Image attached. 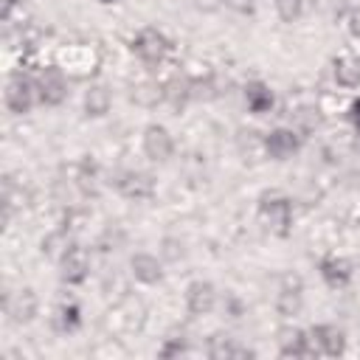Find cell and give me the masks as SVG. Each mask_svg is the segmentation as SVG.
Wrapping results in <instances>:
<instances>
[{"instance_id":"1","label":"cell","mask_w":360,"mask_h":360,"mask_svg":"<svg viewBox=\"0 0 360 360\" xmlns=\"http://www.w3.org/2000/svg\"><path fill=\"white\" fill-rule=\"evenodd\" d=\"M132 51L138 53L141 62H146V65H160V62L166 59V53H169V39H166L160 31H155V28H143V31L132 39Z\"/></svg>"},{"instance_id":"2","label":"cell","mask_w":360,"mask_h":360,"mask_svg":"<svg viewBox=\"0 0 360 360\" xmlns=\"http://www.w3.org/2000/svg\"><path fill=\"white\" fill-rule=\"evenodd\" d=\"M39 101V93H37V82L34 79H25V76H14L6 87V104L11 112H28L34 104Z\"/></svg>"},{"instance_id":"3","label":"cell","mask_w":360,"mask_h":360,"mask_svg":"<svg viewBox=\"0 0 360 360\" xmlns=\"http://www.w3.org/2000/svg\"><path fill=\"white\" fill-rule=\"evenodd\" d=\"M262 219L276 233H287V225L292 222V205H290V200L281 197V194H267L262 200Z\"/></svg>"},{"instance_id":"4","label":"cell","mask_w":360,"mask_h":360,"mask_svg":"<svg viewBox=\"0 0 360 360\" xmlns=\"http://www.w3.org/2000/svg\"><path fill=\"white\" fill-rule=\"evenodd\" d=\"M34 82H37V93L42 104H59L68 96V82L59 68H45Z\"/></svg>"},{"instance_id":"5","label":"cell","mask_w":360,"mask_h":360,"mask_svg":"<svg viewBox=\"0 0 360 360\" xmlns=\"http://www.w3.org/2000/svg\"><path fill=\"white\" fill-rule=\"evenodd\" d=\"M309 343H312V354H340L343 352V332L338 326H315L309 332Z\"/></svg>"},{"instance_id":"6","label":"cell","mask_w":360,"mask_h":360,"mask_svg":"<svg viewBox=\"0 0 360 360\" xmlns=\"http://www.w3.org/2000/svg\"><path fill=\"white\" fill-rule=\"evenodd\" d=\"M214 304H217V292H214V287L208 281L188 284V290H186V307H188L191 315H205V312L214 309Z\"/></svg>"},{"instance_id":"7","label":"cell","mask_w":360,"mask_h":360,"mask_svg":"<svg viewBox=\"0 0 360 360\" xmlns=\"http://www.w3.org/2000/svg\"><path fill=\"white\" fill-rule=\"evenodd\" d=\"M264 146H267V152H270L273 158L284 160V158H290V155L298 149V132H295V129H287V127H278V129H273V132L267 135Z\"/></svg>"},{"instance_id":"8","label":"cell","mask_w":360,"mask_h":360,"mask_svg":"<svg viewBox=\"0 0 360 360\" xmlns=\"http://www.w3.org/2000/svg\"><path fill=\"white\" fill-rule=\"evenodd\" d=\"M143 152L152 160H166L172 155V135L163 127H149L143 132Z\"/></svg>"},{"instance_id":"9","label":"cell","mask_w":360,"mask_h":360,"mask_svg":"<svg viewBox=\"0 0 360 360\" xmlns=\"http://www.w3.org/2000/svg\"><path fill=\"white\" fill-rule=\"evenodd\" d=\"M115 186H118L121 194L135 197V200H143V197L152 194V180H149V174H143V172H124V174H118Z\"/></svg>"},{"instance_id":"10","label":"cell","mask_w":360,"mask_h":360,"mask_svg":"<svg viewBox=\"0 0 360 360\" xmlns=\"http://www.w3.org/2000/svg\"><path fill=\"white\" fill-rule=\"evenodd\" d=\"M59 262H62V278L65 281H70V284L84 281V276H87V256L79 248H70Z\"/></svg>"},{"instance_id":"11","label":"cell","mask_w":360,"mask_h":360,"mask_svg":"<svg viewBox=\"0 0 360 360\" xmlns=\"http://www.w3.org/2000/svg\"><path fill=\"white\" fill-rule=\"evenodd\" d=\"M6 312L14 318V321H28L34 312H37V298L31 290H20L17 295H8L6 298Z\"/></svg>"},{"instance_id":"12","label":"cell","mask_w":360,"mask_h":360,"mask_svg":"<svg viewBox=\"0 0 360 360\" xmlns=\"http://www.w3.org/2000/svg\"><path fill=\"white\" fill-rule=\"evenodd\" d=\"M335 79L340 87H360V59L357 56H340L335 62Z\"/></svg>"},{"instance_id":"13","label":"cell","mask_w":360,"mask_h":360,"mask_svg":"<svg viewBox=\"0 0 360 360\" xmlns=\"http://www.w3.org/2000/svg\"><path fill=\"white\" fill-rule=\"evenodd\" d=\"M132 276L138 281H143V284H155L160 278V262L155 256H149V253H138L132 259Z\"/></svg>"},{"instance_id":"14","label":"cell","mask_w":360,"mask_h":360,"mask_svg":"<svg viewBox=\"0 0 360 360\" xmlns=\"http://www.w3.org/2000/svg\"><path fill=\"white\" fill-rule=\"evenodd\" d=\"M245 101H248V107L253 112H267L273 107V93L262 82H253V84L245 87Z\"/></svg>"},{"instance_id":"15","label":"cell","mask_w":360,"mask_h":360,"mask_svg":"<svg viewBox=\"0 0 360 360\" xmlns=\"http://www.w3.org/2000/svg\"><path fill=\"white\" fill-rule=\"evenodd\" d=\"M321 273H323V278H326L332 287H340V284H346V281H349V276H352L349 264H346L343 259H335V256L321 262Z\"/></svg>"},{"instance_id":"16","label":"cell","mask_w":360,"mask_h":360,"mask_svg":"<svg viewBox=\"0 0 360 360\" xmlns=\"http://www.w3.org/2000/svg\"><path fill=\"white\" fill-rule=\"evenodd\" d=\"M79 323H82V318H79V307L76 304H62L56 309V315H53V326L59 332H73Z\"/></svg>"},{"instance_id":"17","label":"cell","mask_w":360,"mask_h":360,"mask_svg":"<svg viewBox=\"0 0 360 360\" xmlns=\"http://www.w3.org/2000/svg\"><path fill=\"white\" fill-rule=\"evenodd\" d=\"M84 107H87L90 115L107 112V107H110V93H107L104 87H90L87 96H84Z\"/></svg>"},{"instance_id":"18","label":"cell","mask_w":360,"mask_h":360,"mask_svg":"<svg viewBox=\"0 0 360 360\" xmlns=\"http://www.w3.org/2000/svg\"><path fill=\"white\" fill-rule=\"evenodd\" d=\"M281 352H284V354H295V357H309V354H312V343H309V338H304L301 332H292V335L284 340Z\"/></svg>"},{"instance_id":"19","label":"cell","mask_w":360,"mask_h":360,"mask_svg":"<svg viewBox=\"0 0 360 360\" xmlns=\"http://www.w3.org/2000/svg\"><path fill=\"white\" fill-rule=\"evenodd\" d=\"M211 354L214 357H245V354H250L245 346H236V343H219V346H211Z\"/></svg>"},{"instance_id":"20","label":"cell","mask_w":360,"mask_h":360,"mask_svg":"<svg viewBox=\"0 0 360 360\" xmlns=\"http://www.w3.org/2000/svg\"><path fill=\"white\" fill-rule=\"evenodd\" d=\"M276 8L281 20H295L301 14V0H276Z\"/></svg>"},{"instance_id":"21","label":"cell","mask_w":360,"mask_h":360,"mask_svg":"<svg viewBox=\"0 0 360 360\" xmlns=\"http://www.w3.org/2000/svg\"><path fill=\"white\" fill-rule=\"evenodd\" d=\"M346 28L352 31V37H360V8H352L346 17Z\"/></svg>"},{"instance_id":"22","label":"cell","mask_w":360,"mask_h":360,"mask_svg":"<svg viewBox=\"0 0 360 360\" xmlns=\"http://www.w3.org/2000/svg\"><path fill=\"white\" fill-rule=\"evenodd\" d=\"M352 124H354V129L360 132V101L352 104Z\"/></svg>"},{"instance_id":"23","label":"cell","mask_w":360,"mask_h":360,"mask_svg":"<svg viewBox=\"0 0 360 360\" xmlns=\"http://www.w3.org/2000/svg\"><path fill=\"white\" fill-rule=\"evenodd\" d=\"M101 3H115V0H101Z\"/></svg>"}]
</instances>
